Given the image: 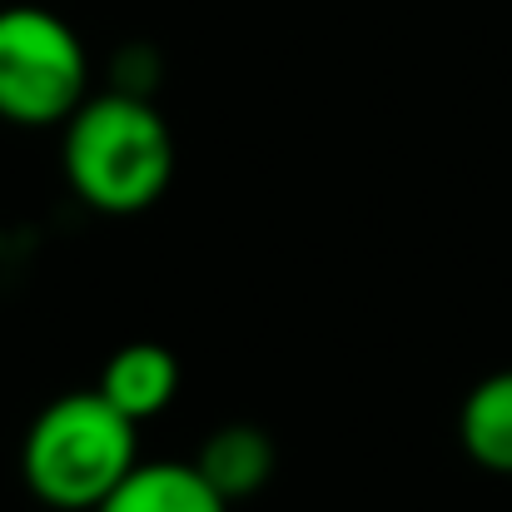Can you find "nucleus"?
<instances>
[{"label":"nucleus","instance_id":"f257e3e1","mask_svg":"<svg viewBox=\"0 0 512 512\" xmlns=\"http://www.w3.org/2000/svg\"><path fill=\"white\" fill-rule=\"evenodd\" d=\"M65 179L100 214H140L174 179V135L165 115L135 95L110 90L65 120Z\"/></svg>","mask_w":512,"mask_h":512},{"label":"nucleus","instance_id":"f03ea898","mask_svg":"<svg viewBox=\"0 0 512 512\" xmlns=\"http://www.w3.org/2000/svg\"><path fill=\"white\" fill-rule=\"evenodd\" d=\"M140 463V423L100 388L45 403L25 433V488L60 512H95Z\"/></svg>","mask_w":512,"mask_h":512},{"label":"nucleus","instance_id":"7ed1b4c3","mask_svg":"<svg viewBox=\"0 0 512 512\" xmlns=\"http://www.w3.org/2000/svg\"><path fill=\"white\" fill-rule=\"evenodd\" d=\"M85 40L45 5L0 10V120L40 130L65 125L90 95Z\"/></svg>","mask_w":512,"mask_h":512},{"label":"nucleus","instance_id":"20e7f679","mask_svg":"<svg viewBox=\"0 0 512 512\" xmlns=\"http://www.w3.org/2000/svg\"><path fill=\"white\" fill-rule=\"evenodd\" d=\"M100 393L135 423L165 413L179 393V358L165 343H125L100 368Z\"/></svg>","mask_w":512,"mask_h":512},{"label":"nucleus","instance_id":"39448f33","mask_svg":"<svg viewBox=\"0 0 512 512\" xmlns=\"http://www.w3.org/2000/svg\"><path fill=\"white\" fill-rule=\"evenodd\" d=\"M95 512H229L224 493L199 473V463H135L130 478Z\"/></svg>","mask_w":512,"mask_h":512},{"label":"nucleus","instance_id":"423d86ee","mask_svg":"<svg viewBox=\"0 0 512 512\" xmlns=\"http://www.w3.org/2000/svg\"><path fill=\"white\" fill-rule=\"evenodd\" d=\"M199 473L224 493V503L234 508L239 498H254L269 478H274V438L254 423H224L204 448H199Z\"/></svg>","mask_w":512,"mask_h":512},{"label":"nucleus","instance_id":"0eeeda50","mask_svg":"<svg viewBox=\"0 0 512 512\" xmlns=\"http://www.w3.org/2000/svg\"><path fill=\"white\" fill-rule=\"evenodd\" d=\"M458 438L478 468L512 478V368H498L468 388L458 413Z\"/></svg>","mask_w":512,"mask_h":512}]
</instances>
